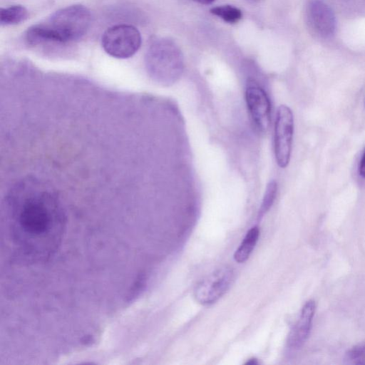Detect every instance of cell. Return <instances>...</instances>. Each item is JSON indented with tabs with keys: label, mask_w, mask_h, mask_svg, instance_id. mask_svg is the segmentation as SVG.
<instances>
[{
	"label": "cell",
	"mask_w": 365,
	"mask_h": 365,
	"mask_svg": "<svg viewBox=\"0 0 365 365\" xmlns=\"http://www.w3.org/2000/svg\"><path fill=\"white\" fill-rule=\"evenodd\" d=\"M91 20V12L86 6H66L55 11L44 22L29 27L24 40L34 48L66 45L81 38L88 31Z\"/></svg>",
	"instance_id": "6da1fadb"
},
{
	"label": "cell",
	"mask_w": 365,
	"mask_h": 365,
	"mask_svg": "<svg viewBox=\"0 0 365 365\" xmlns=\"http://www.w3.org/2000/svg\"><path fill=\"white\" fill-rule=\"evenodd\" d=\"M145 61L150 76L165 85L175 83L184 68L183 56L180 48L168 38H158L150 42Z\"/></svg>",
	"instance_id": "7a4b0ae2"
},
{
	"label": "cell",
	"mask_w": 365,
	"mask_h": 365,
	"mask_svg": "<svg viewBox=\"0 0 365 365\" xmlns=\"http://www.w3.org/2000/svg\"><path fill=\"white\" fill-rule=\"evenodd\" d=\"M140 31L133 26L118 24L108 29L103 34L101 44L103 50L117 58L133 56L141 45Z\"/></svg>",
	"instance_id": "3957f363"
},
{
	"label": "cell",
	"mask_w": 365,
	"mask_h": 365,
	"mask_svg": "<svg viewBox=\"0 0 365 365\" xmlns=\"http://www.w3.org/2000/svg\"><path fill=\"white\" fill-rule=\"evenodd\" d=\"M233 279L234 272L230 267L218 268L196 285L194 289L195 300L203 305L215 303L227 292Z\"/></svg>",
	"instance_id": "277c9868"
},
{
	"label": "cell",
	"mask_w": 365,
	"mask_h": 365,
	"mask_svg": "<svg viewBox=\"0 0 365 365\" xmlns=\"http://www.w3.org/2000/svg\"><path fill=\"white\" fill-rule=\"evenodd\" d=\"M294 132V119L291 109L282 105L278 108L274 126V154L280 168L289 162Z\"/></svg>",
	"instance_id": "5b68a950"
},
{
	"label": "cell",
	"mask_w": 365,
	"mask_h": 365,
	"mask_svg": "<svg viewBox=\"0 0 365 365\" xmlns=\"http://www.w3.org/2000/svg\"><path fill=\"white\" fill-rule=\"evenodd\" d=\"M245 101L255 126L259 132H266L270 125L271 103L266 91L255 80L247 82Z\"/></svg>",
	"instance_id": "8992f818"
},
{
	"label": "cell",
	"mask_w": 365,
	"mask_h": 365,
	"mask_svg": "<svg viewBox=\"0 0 365 365\" xmlns=\"http://www.w3.org/2000/svg\"><path fill=\"white\" fill-rule=\"evenodd\" d=\"M309 27L322 37L331 36L336 29V19L331 9L320 0L311 1L306 9Z\"/></svg>",
	"instance_id": "52a82bcc"
},
{
	"label": "cell",
	"mask_w": 365,
	"mask_h": 365,
	"mask_svg": "<svg viewBox=\"0 0 365 365\" xmlns=\"http://www.w3.org/2000/svg\"><path fill=\"white\" fill-rule=\"evenodd\" d=\"M315 304L308 301L302 309L300 316L292 328L287 339V345L290 349L300 348L307 340L314 315Z\"/></svg>",
	"instance_id": "ba28073f"
},
{
	"label": "cell",
	"mask_w": 365,
	"mask_h": 365,
	"mask_svg": "<svg viewBox=\"0 0 365 365\" xmlns=\"http://www.w3.org/2000/svg\"><path fill=\"white\" fill-rule=\"evenodd\" d=\"M259 237V229L252 227L246 234L242 242L234 254V259L238 263L245 262L255 248Z\"/></svg>",
	"instance_id": "9c48e42d"
},
{
	"label": "cell",
	"mask_w": 365,
	"mask_h": 365,
	"mask_svg": "<svg viewBox=\"0 0 365 365\" xmlns=\"http://www.w3.org/2000/svg\"><path fill=\"white\" fill-rule=\"evenodd\" d=\"M29 16L28 10L21 5H13L0 10L1 26H11L20 24Z\"/></svg>",
	"instance_id": "30bf717a"
},
{
	"label": "cell",
	"mask_w": 365,
	"mask_h": 365,
	"mask_svg": "<svg viewBox=\"0 0 365 365\" xmlns=\"http://www.w3.org/2000/svg\"><path fill=\"white\" fill-rule=\"evenodd\" d=\"M210 13L229 24L238 22L242 16L241 10L232 5H222L213 7L210 9Z\"/></svg>",
	"instance_id": "8fae6325"
},
{
	"label": "cell",
	"mask_w": 365,
	"mask_h": 365,
	"mask_svg": "<svg viewBox=\"0 0 365 365\" xmlns=\"http://www.w3.org/2000/svg\"><path fill=\"white\" fill-rule=\"evenodd\" d=\"M344 363L351 365H365V342L349 349L344 356Z\"/></svg>",
	"instance_id": "7c38bea8"
},
{
	"label": "cell",
	"mask_w": 365,
	"mask_h": 365,
	"mask_svg": "<svg viewBox=\"0 0 365 365\" xmlns=\"http://www.w3.org/2000/svg\"><path fill=\"white\" fill-rule=\"evenodd\" d=\"M277 183L275 181H270L267 185L264 195L259 210L258 220L261 219L262 216L270 209L272 207L277 194Z\"/></svg>",
	"instance_id": "4fadbf2b"
},
{
	"label": "cell",
	"mask_w": 365,
	"mask_h": 365,
	"mask_svg": "<svg viewBox=\"0 0 365 365\" xmlns=\"http://www.w3.org/2000/svg\"><path fill=\"white\" fill-rule=\"evenodd\" d=\"M359 173L362 178H365V150L360 161Z\"/></svg>",
	"instance_id": "5bb4252c"
},
{
	"label": "cell",
	"mask_w": 365,
	"mask_h": 365,
	"mask_svg": "<svg viewBox=\"0 0 365 365\" xmlns=\"http://www.w3.org/2000/svg\"><path fill=\"white\" fill-rule=\"evenodd\" d=\"M195 1H197L200 4H212L213 1H215V0H193Z\"/></svg>",
	"instance_id": "9a60e30c"
},
{
	"label": "cell",
	"mask_w": 365,
	"mask_h": 365,
	"mask_svg": "<svg viewBox=\"0 0 365 365\" xmlns=\"http://www.w3.org/2000/svg\"><path fill=\"white\" fill-rule=\"evenodd\" d=\"M257 364H258V362L256 359H250L249 361H247L245 363V364H249V365H255Z\"/></svg>",
	"instance_id": "2e32d148"
},
{
	"label": "cell",
	"mask_w": 365,
	"mask_h": 365,
	"mask_svg": "<svg viewBox=\"0 0 365 365\" xmlns=\"http://www.w3.org/2000/svg\"><path fill=\"white\" fill-rule=\"evenodd\" d=\"M251 1H259V0H251Z\"/></svg>",
	"instance_id": "e0dca14e"
},
{
	"label": "cell",
	"mask_w": 365,
	"mask_h": 365,
	"mask_svg": "<svg viewBox=\"0 0 365 365\" xmlns=\"http://www.w3.org/2000/svg\"><path fill=\"white\" fill-rule=\"evenodd\" d=\"M364 107H365V101H364Z\"/></svg>",
	"instance_id": "ac0fdd59"
}]
</instances>
